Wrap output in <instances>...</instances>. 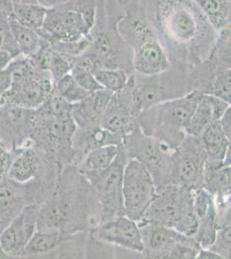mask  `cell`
<instances>
[{"instance_id": "cell-1", "label": "cell", "mask_w": 231, "mask_h": 259, "mask_svg": "<svg viewBox=\"0 0 231 259\" xmlns=\"http://www.w3.org/2000/svg\"><path fill=\"white\" fill-rule=\"evenodd\" d=\"M143 7L171 64L193 68L207 59L218 31L193 0H144Z\"/></svg>"}, {"instance_id": "cell-2", "label": "cell", "mask_w": 231, "mask_h": 259, "mask_svg": "<svg viewBox=\"0 0 231 259\" xmlns=\"http://www.w3.org/2000/svg\"><path fill=\"white\" fill-rule=\"evenodd\" d=\"M117 28L131 50L134 73L155 75L171 67L166 50L147 20L144 7L136 10L129 8L122 12Z\"/></svg>"}, {"instance_id": "cell-3", "label": "cell", "mask_w": 231, "mask_h": 259, "mask_svg": "<svg viewBox=\"0 0 231 259\" xmlns=\"http://www.w3.org/2000/svg\"><path fill=\"white\" fill-rule=\"evenodd\" d=\"M202 93L193 91L183 97L156 104L138 115L137 124L146 135L174 150L184 140L186 129Z\"/></svg>"}, {"instance_id": "cell-4", "label": "cell", "mask_w": 231, "mask_h": 259, "mask_svg": "<svg viewBox=\"0 0 231 259\" xmlns=\"http://www.w3.org/2000/svg\"><path fill=\"white\" fill-rule=\"evenodd\" d=\"M194 191L181 186L167 184L157 189L155 199L137 224L155 223L193 236L198 227Z\"/></svg>"}, {"instance_id": "cell-5", "label": "cell", "mask_w": 231, "mask_h": 259, "mask_svg": "<svg viewBox=\"0 0 231 259\" xmlns=\"http://www.w3.org/2000/svg\"><path fill=\"white\" fill-rule=\"evenodd\" d=\"M190 68L181 64H171L167 70L155 75H129L132 98L137 112L167 100L183 97L191 93Z\"/></svg>"}, {"instance_id": "cell-6", "label": "cell", "mask_w": 231, "mask_h": 259, "mask_svg": "<svg viewBox=\"0 0 231 259\" xmlns=\"http://www.w3.org/2000/svg\"><path fill=\"white\" fill-rule=\"evenodd\" d=\"M12 82L9 91L0 99V104L9 103L27 109L42 106L55 89V81L47 71L35 68L28 57L18 56L9 66Z\"/></svg>"}, {"instance_id": "cell-7", "label": "cell", "mask_w": 231, "mask_h": 259, "mask_svg": "<svg viewBox=\"0 0 231 259\" xmlns=\"http://www.w3.org/2000/svg\"><path fill=\"white\" fill-rule=\"evenodd\" d=\"M129 160H136L146 167L156 188L168 184L173 149L159 139L148 136L136 126L123 138L119 145Z\"/></svg>"}, {"instance_id": "cell-8", "label": "cell", "mask_w": 231, "mask_h": 259, "mask_svg": "<svg viewBox=\"0 0 231 259\" xmlns=\"http://www.w3.org/2000/svg\"><path fill=\"white\" fill-rule=\"evenodd\" d=\"M138 226L144 243L143 258L195 259L199 255L201 248L193 236L155 223Z\"/></svg>"}, {"instance_id": "cell-9", "label": "cell", "mask_w": 231, "mask_h": 259, "mask_svg": "<svg viewBox=\"0 0 231 259\" xmlns=\"http://www.w3.org/2000/svg\"><path fill=\"white\" fill-rule=\"evenodd\" d=\"M129 161L125 152L119 146L118 156L108 168L104 170L82 174L91 185L99 200L101 208V222L124 214L123 171L126 163Z\"/></svg>"}, {"instance_id": "cell-10", "label": "cell", "mask_w": 231, "mask_h": 259, "mask_svg": "<svg viewBox=\"0 0 231 259\" xmlns=\"http://www.w3.org/2000/svg\"><path fill=\"white\" fill-rule=\"evenodd\" d=\"M206 155L199 137L187 135L173 150L168 184L191 190L204 188Z\"/></svg>"}, {"instance_id": "cell-11", "label": "cell", "mask_w": 231, "mask_h": 259, "mask_svg": "<svg viewBox=\"0 0 231 259\" xmlns=\"http://www.w3.org/2000/svg\"><path fill=\"white\" fill-rule=\"evenodd\" d=\"M157 194V188L146 167L130 159L124 167L123 178V211L134 221H140Z\"/></svg>"}, {"instance_id": "cell-12", "label": "cell", "mask_w": 231, "mask_h": 259, "mask_svg": "<svg viewBox=\"0 0 231 259\" xmlns=\"http://www.w3.org/2000/svg\"><path fill=\"white\" fill-rule=\"evenodd\" d=\"M94 25L85 16L68 3L48 9L43 24L38 30L41 38L49 44L73 41L89 35Z\"/></svg>"}, {"instance_id": "cell-13", "label": "cell", "mask_w": 231, "mask_h": 259, "mask_svg": "<svg viewBox=\"0 0 231 259\" xmlns=\"http://www.w3.org/2000/svg\"><path fill=\"white\" fill-rule=\"evenodd\" d=\"M35 110L9 103L0 104V139L12 151L33 145Z\"/></svg>"}, {"instance_id": "cell-14", "label": "cell", "mask_w": 231, "mask_h": 259, "mask_svg": "<svg viewBox=\"0 0 231 259\" xmlns=\"http://www.w3.org/2000/svg\"><path fill=\"white\" fill-rule=\"evenodd\" d=\"M90 233L91 239L97 242L133 251L140 256L144 250L137 222L124 214L101 222Z\"/></svg>"}, {"instance_id": "cell-15", "label": "cell", "mask_w": 231, "mask_h": 259, "mask_svg": "<svg viewBox=\"0 0 231 259\" xmlns=\"http://www.w3.org/2000/svg\"><path fill=\"white\" fill-rule=\"evenodd\" d=\"M41 204H30L0 233V245L8 257H22L24 249L37 231Z\"/></svg>"}, {"instance_id": "cell-16", "label": "cell", "mask_w": 231, "mask_h": 259, "mask_svg": "<svg viewBox=\"0 0 231 259\" xmlns=\"http://www.w3.org/2000/svg\"><path fill=\"white\" fill-rule=\"evenodd\" d=\"M138 115L129 80L125 88L112 95L100 125L123 139L137 126Z\"/></svg>"}, {"instance_id": "cell-17", "label": "cell", "mask_w": 231, "mask_h": 259, "mask_svg": "<svg viewBox=\"0 0 231 259\" xmlns=\"http://www.w3.org/2000/svg\"><path fill=\"white\" fill-rule=\"evenodd\" d=\"M31 182L19 183L7 177L0 182V233L24 207L36 203L34 200L39 194H43L40 183H35L30 189Z\"/></svg>"}, {"instance_id": "cell-18", "label": "cell", "mask_w": 231, "mask_h": 259, "mask_svg": "<svg viewBox=\"0 0 231 259\" xmlns=\"http://www.w3.org/2000/svg\"><path fill=\"white\" fill-rule=\"evenodd\" d=\"M112 95L113 93L100 89L89 94L78 103L73 104L71 117L77 127L86 128L100 125Z\"/></svg>"}, {"instance_id": "cell-19", "label": "cell", "mask_w": 231, "mask_h": 259, "mask_svg": "<svg viewBox=\"0 0 231 259\" xmlns=\"http://www.w3.org/2000/svg\"><path fill=\"white\" fill-rule=\"evenodd\" d=\"M123 138L104 129L101 125L79 128L73 139V162L79 164L85 155L96 148L108 145H122Z\"/></svg>"}, {"instance_id": "cell-20", "label": "cell", "mask_w": 231, "mask_h": 259, "mask_svg": "<svg viewBox=\"0 0 231 259\" xmlns=\"http://www.w3.org/2000/svg\"><path fill=\"white\" fill-rule=\"evenodd\" d=\"M228 106L219 98L202 94L186 129L187 135L199 137L210 124L220 121Z\"/></svg>"}, {"instance_id": "cell-21", "label": "cell", "mask_w": 231, "mask_h": 259, "mask_svg": "<svg viewBox=\"0 0 231 259\" xmlns=\"http://www.w3.org/2000/svg\"><path fill=\"white\" fill-rule=\"evenodd\" d=\"M7 178L19 183H28L36 180L43 167L40 150L34 144L15 150Z\"/></svg>"}, {"instance_id": "cell-22", "label": "cell", "mask_w": 231, "mask_h": 259, "mask_svg": "<svg viewBox=\"0 0 231 259\" xmlns=\"http://www.w3.org/2000/svg\"><path fill=\"white\" fill-rule=\"evenodd\" d=\"M199 138L206 155L205 166H222L228 150L229 139L223 132L220 121L210 124Z\"/></svg>"}, {"instance_id": "cell-23", "label": "cell", "mask_w": 231, "mask_h": 259, "mask_svg": "<svg viewBox=\"0 0 231 259\" xmlns=\"http://www.w3.org/2000/svg\"><path fill=\"white\" fill-rule=\"evenodd\" d=\"M77 233H68L62 230H37L24 249L22 257L43 256L53 252L65 242L72 239Z\"/></svg>"}, {"instance_id": "cell-24", "label": "cell", "mask_w": 231, "mask_h": 259, "mask_svg": "<svg viewBox=\"0 0 231 259\" xmlns=\"http://www.w3.org/2000/svg\"><path fill=\"white\" fill-rule=\"evenodd\" d=\"M119 153V146L108 145L100 146L89 151L77 168L81 174L87 172H97L108 168L117 158Z\"/></svg>"}, {"instance_id": "cell-25", "label": "cell", "mask_w": 231, "mask_h": 259, "mask_svg": "<svg viewBox=\"0 0 231 259\" xmlns=\"http://www.w3.org/2000/svg\"><path fill=\"white\" fill-rule=\"evenodd\" d=\"M9 20L12 35L20 50L21 55L27 57L32 56L41 47V38L38 31L24 26L10 16Z\"/></svg>"}, {"instance_id": "cell-26", "label": "cell", "mask_w": 231, "mask_h": 259, "mask_svg": "<svg viewBox=\"0 0 231 259\" xmlns=\"http://www.w3.org/2000/svg\"><path fill=\"white\" fill-rule=\"evenodd\" d=\"M48 9L39 4H13L10 17L24 26L38 31L47 15Z\"/></svg>"}, {"instance_id": "cell-27", "label": "cell", "mask_w": 231, "mask_h": 259, "mask_svg": "<svg viewBox=\"0 0 231 259\" xmlns=\"http://www.w3.org/2000/svg\"><path fill=\"white\" fill-rule=\"evenodd\" d=\"M202 10L214 28L219 31L229 24L231 3L228 0H193Z\"/></svg>"}, {"instance_id": "cell-28", "label": "cell", "mask_w": 231, "mask_h": 259, "mask_svg": "<svg viewBox=\"0 0 231 259\" xmlns=\"http://www.w3.org/2000/svg\"><path fill=\"white\" fill-rule=\"evenodd\" d=\"M208 59L231 69V24L218 31L217 40Z\"/></svg>"}, {"instance_id": "cell-29", "label": "cell", "mask_w": 231, "mask_h": 259, "mask_svg": "<svg viewBox=\"0 0 231 259\" xmlns=\"http://www.w3.org/2000/svg\"><path fill=\"white\" fill-rule=\"evenodd\" d=\"M209 95L219 98L231 105L230 68H225L223 66L215 63Z\"/></svg>"}, {"instance_id": "cell-30", "label": "cell", "mask_w": 231, "mask_h": 259, "mask_svg": "<svg viewBox=\"0 0 231 259\" xmlns=\"http://www.w3.org/2000/svg\"><path fill=\"white\" fill-rule=\"evenodd\" d=\"M94 75L103 89L113 94L125 88L129 78V74L120 68H100L94 72Z\"/></svg>"}, {"instance_id": "cell-31", "label": "cell", "mask_w": 231, "mask_h": 259, "mask_svg": "<svg viewBox=\"0 0 231 259\" xmlns=\"http://www.w3.org/2000/svg\"><path fill=\"white\" fill-rule=\"evenodd\" d=\"M217 233V212H214L198 221L196 232L193 237L201 249H209L215 242Z\"/></svg>"}, {"instance_id": "cell-32", "label": "cell", "mask_w": 231, "mask_h": 259, "mask_svg": "<svg viewBox=\"0 0 231 259\" xmlns=\"http://www.w3.org/2000/svg\"><path fill=\"white\" fill-rule=\"evenodd\" d=\"M55 90L68 102L72 104L78 103L89 95L86 91L77 83L73 75L69 74L65 75L55 83Z\"/></svg>"}, {"instance_id": "cell-33", "label": "cell", "mask_w": 231, "mask_h": 259, "mask_svg": "<svg viewBox=\"0 0 231 259\" xmlns=\"http://www.w3.org/2000/svg\"><path fill=\"white\" fill-rule=\"evenodd\" d=\"M74 59L75 57L59 53L52 49L48 72L50 73L55 83L70 73L74 64Z\"/></svg>"}, {"instance_id": "cell-34", "label": "cell", "mask_w": 231, "mask_h": 259, "mask_svg": "<svg viewBox=\"0 0 231 259\" xmlns=\"http://www.w3.org/2000/svg\"><path fill=\"white\" fill-rule=\"evenodd\" d=\"M91 36L90 34L78 41H54L49 44L50 47L59 53L63 54L66 56L77 57L86 51L91 45Z\"/></svg>"}, {"instance_id": "cell-35", "label": "cell", "mask_w": 231, "mask_h": 259, "mask_svg": "<svg viewBox=\"0 0 231 259\" xmlns=\"http://www.w3.org/2000/svg\"><path fill=\"white\" fill-rule=\"evenodd\" d=\"M209 249L222 259H231V225L217 229L215 242Z\"/></svg>"}, {"instance_id": "cell-36", "label": "cell", "mask_w": 231, "mask_h": 259, "mask_svg": "<svg viewBox=\"0 0 231 259\" xmlns=\"http://www.w3.org/2000/svg\"><path fill=\"white\" fill-rule=\"evenodd\" d=\"M70 74L73 75L74 80H76L82 89H85L89 93L98 91L103 89L102 87L98 82L94 72H91L86 68L73 66Z\"/></svg>"}, {"instance_id": "cell-37", "label": "cell", "mask_w": 231, "mask_h": 259, "mask_svg": "<svg viewBox=\"0 0 231 259\" xmlns=\"http://www.w3.org/2000/svg\"><path fill=\"white\" fill-rule=\"evenodd\" d=\"M217 229L231 225V194L224 200L216 203Z\"/></svg>"}, {"instance_id": "cell-38", "label": "cell", "mask_w": 231, "mask_h": 259, "mask_svg": "<svg viewBox=\"0 0 231 259\" xmlns=\"http://www.w3.org/2000/svg\"><path fill=\"white\" fill-rule=\"evenodd\" d=\"M14 157V152L0 139V182L7 177L10 166Z\"/></svg>"}, {"instance_id": "cell-39", "label": "cell", "mask_w": 231, "mask_h": 259, "mask_svg": "<svg viewBox=\"0 0 231 259\" xmlns=\"http://www.w3.org/2000/svg\"><path fill=\"white\" fill-rule=\"evenodd\" d=\"M12 82V74L9 68H6L0 70V99L9 91Z\"/></svg>"}, {"instance_id": "cell-40", "label": "cell", "mask_w": 231, "mask_h": 259, "mask_svg": "<svg viewBox=\"0 0 231 259\" xmlns=\"http://www.w3.org/2000/svg\"><path fill=\"white\" fill-rule=\"evenodd\" d=\"M220 124L228 139H231V105L228 106L220 119Z\"/></svg>"}, {"instance_id": "cell-41", "label": "cell", "mask_w": 231, "mask_h": 259, "mask_svg": "<svg viewBox=\"0 0 231 259\" xmlns=\"http://www.w3.org/2000/svg\"><path fill=\"white\" fill-rule=\"evenodd\" d=\"M14 57L7 50L0 48V70L5 69L9 66Z\"/></svg>"}, {"instance_id": "cell-42", "label": "cell", "mask_w": 231, "mask_h": 259, "mask_svg": "<svg viewBox=\"0 0 231 259\" xmlns=\"http://www.w3.org/2000/svg\"><path fill=\"white\" fill-rule=\"evenodd\" d=\"M68 1L69 0H37L39 5L43 6L46 9H53L67 3Z\"/></svg>"}, {"instance_id": "cell-43", "label": "cell", "mask_w": 231, "mask_h": 259, "mask_svg": "<svg viewBox=\"0 0 231 259\" xmlns=\"http://www.w3.org/2000/svg\"><path fill=\"white\" fill-rule=\"evenodd\" d=\"M199 259H222L217 255L216 252H214L210 249H200L199 255L197 256Z\"/></svg>"}, {"instance_id": "cell-44", "label": "cell", "mask_w": 231, "mask_h": 259, "mask_svg": "<svg viewBox=\"0 0 231 259\" xmlns=\"http://www.w3.org/2000/svg\"><path fill=\"white\" fill-rule=\"evenodd\" d=\"M12 5L13 4L11 0H0V9L9 16L12 13Z\"/></svg>"}, {"instance_id": "cell-45", "label": "cell", "mask_w": 231, "mask_h": 259, "mask_svg": "<svg viewBox=\"0 0 231 259\" xmlns=\"http://www.w3.org/2000/svg\"><path fill=\"white\" fill-rule=\"evenodd\" d=\"M223 165L224 166H231V139H229V142H228V150H227V152H226Z\"/></svg>"}, {"instance_id": "cell-46", "label": "cell", "mask_w": 231, "mask_h": 259, "mask_svg": "<svg viewBox=\"0 0 231 259\" xmlns=\"http://www.w3.org/2000/svg\"><path fill=\"white\" fill-rule=\"evenodd\" d=\"M227 177H228V195L231 194V166H225Z\"/></svg>"}, {"instance_id": "cell-47", "label": "cell", "mask_w": 231, "mask_h": 259, "mask_svg": "<svg viewBox=\"0 0 231 259\" xmlns=\"http://www.w3.org/2000/svg\"><path fill=\"white\" fill-rule=\"evenodd\" d=\"M12 4H38L37 0H11Z\"/></svg>"}, {"instance_id": "cell-48", "label": "cell", "mask_w": 231, "mask_h": 259, "mask_svg": "<svg viewBox=\"0 0 231 259\" xmlns=\"http://www.w3.org/2000/svg\"><path fill=\"white\" fill-rule=\"evenodd\" d=\"M4 47H5V39H4L3 35L0 34V48L4 49Z\"/></svg>"}, {"instance_id": "cell-49", "label": "cell", "mask_w": 231, "mask_h": 259, "mask_svg": "<svg viewBox=\"0 0 231 259\" xmlns=\"http://www.w3.org/2000/svg\"><path fill=\"white\" fill-rule=\"evenodd\" d=\"M228 1H229V2H230V3H231V0H228Z\"/></svg>"}]
</instances>
